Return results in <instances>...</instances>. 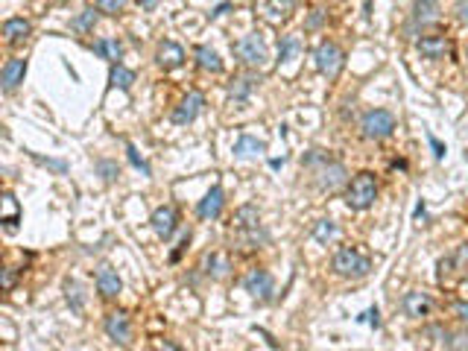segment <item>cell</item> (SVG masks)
<instances>
[{
    "mask_svg": "<svg viewBox=\"0 0 468 351\" xmlns=\"http://www.w3.org/2000/svg\"><path fill=\"white\" fill-rule=\"evenodd\" d=\"M229 240L232 249H237L240 255H252L269 243V234L261 226V214L255 205H240L234 211V217L229 222Z\"/></svg>",
    "mask_w": 468,
    "mask_h": 351,
    "instance_id": "obj_1",
    "label": "cell"
},
{
    "mask_svg": "<svg viewBox=\"0 0 468 351\" xmlns=\"http://www.w3.org/2000/svg\"><path fill=\"white\" fill-rule=\"evenodd\" d=\"M331 270L339 278H366L372 272V258L363 255V252L354 246H339L331 258Z\"/></svg>",
    "mask_w": 468,
    "mask_h": 351,
    "instance_id": "obj_2",
    "label": "cell"
},
{
    "mask_svg": "<svg viewBox=\"0 0 468 351\" xmlns=\"http://www.w3.org/2000/svg\"><path fill=\"white\" fill-rule=\"evenodd\" d=\"M375 199H378V179H375V173L360 170L346 185V205L351 211H369L375 205Z\"/></svg>",
    "mask_w": 468,
    "mask_h": 351,
    "instance_id": "obj_3",
    "label": "cell"
},
{
    "mask_svg": "<svg viewBox=\"0 0 468 351\" xmlns=\"http://www.w3.org/2000/svg\"><path fill=\"white\" fill-rule=\"evenodd\" d=\"M395 126H398V120L389 108H369L360 117V135L366 140H387L395 132Z\"/></svg>",
    "mask_w": 468,
    "mask_h": 351,
    "instance_id": "obj_4",
    "label": "cell"
},
{
    "mask_svg": "<svg viewBox=\"0 0 468 351\" xmlns=\"http://www.w3.org/2000/svg\"><path fill=\"white\" fill-rule=\"evenodd\" d=\"M314 62H316V70L325 74L328 79H337L339 70L346 65V50L337 44V41H319V47L314 50Z\"/></svg>",
    "mask_w": 468,
    "mask_h": 351,
    "instance_id": "obj_5",
    "label": "cell"
},
{
    "mask_svg": "<svg viewBox=\"0 0 468 351\" xmlns=\"http://www.w3.org/2000/svg\"><path fill=\"white\" fill-rule=\"evenodd\" d=\"M232 50L237 56V62L246 65V67H264L266 65V44H264V38L258 33H249L240 41H234Z\"/></svg>",
    "mask_w": 468,
    "mask_h": 351,
    "instance_id": "obj_6",
    "label": "cell"
},
{
    "mask_svg": "<svg viewBox=\"0 0 468 351\" xmlns=\"http://www.w3.org/2000/svg\"><path fill=\"white\" fill-rule=\"evenodd\" d=\"M314 181H316V188L322 193H334L337 188H343L346 181H348V170H346V164H339V161H328V164H322L319 170H314Z\"/></svg>",
    "mask_w": 468,
    "mask_h": 351,
    "instance_id": "obj_7",
    "label": "cell"
},
{
    "mask_svg": "<svg viewBox=\"0 0 468 351\" xmlns=\"http://www.w3.org/2000/svg\"><path fill=\"white\" fill-rule=\"evenodd\" d=\"M243 290L249 293L252 299L269 302V299H273V293H275V281L266 270H258V266H255V270H249L243 275Z\"/></svg>",
    "mask_w": 468,
    "mask_h": 351,
    "instance_id": "obj_8",
    "label": "cell"
},
{
    "mask_svg": "<svg viewBox=\"0 0 468 351\" xmlns=\"http://www.w3.org/2000/svg\"><path fill=\"white\" fill-rule=\"evenodd\" d=\"M150 226H152V231L159 234V240H170V237L176 234V229H179V214H176V208L173 205H159L152 211V217H150Z\"/></svg>",
    "mask_w": 468,
    "mask_h": 351,
    "instance_id": "obj_9",
    "label": "cell"
},
{
    "mask_svg": "<svg viewBox=\"0 0 468 351\" xmlns=\"http://www.w3.org/2000/svg\"><path fill=\"white\" fill-rule=\"evenodd\" d=\"M451 38L442 35V33H433V35H421L416 41V50L424 56V59H430V62H439V59H445V56H451Z\"/></svg>",
    "mask_w": 468,
    "mask_h": 351,
    "instance_id": "obj_10",
    "label": "cell"
},
{
    "mask_svg": "<svg viewBox=\"0 0 468 351\" xmlns=\"http://www.w3.org/2000/svg\"><path fill=\"white\" fill-rule=\"evenodd\" d=\"M94 284H97V293H100L103 299H118L120 296V290H123V281L118 275L115 266H97V272H94Z\"/></svg>",
    "mask_w": 468,
    "mask_h": 351,
    "instance_id": "obj_11",
    "label": "cell"
},
{
    "mask_svg": "<svg viewBox=\"0 0 468 351\" xmlns=\"http://www.w3.org/2000/svg\"><path fill=\"white\" fill-rule=\"evenodd\" d=\"M103 328L108 334V340H115L120 345H129L132 343V319H129V313H123V311L108 313L106 322H103Z\"/></svg>",
    "mask_w": 468,
    "mask_h": 351,
    "instance_id": "obj_12",
    "label": "cell"
},
{
    "mask_svg": "<svg viewBox=\"0 0 468 351\" xmlns=\"http://www.w3.org/2000/svg\"><path fill=\"white\" fill-rule=\"evenodd\" d=\"M202 106H205V97H202L200 91H191V94L173 108V115H170V117H173L176 126H188V123L196 120V115L202 111Z\"/></svg>",
    "mask_w": 468,
    "mask_h": 351,
    "instance_id": "obj_13",
    "label": "cell"
},
{
    "mask_svg": "<svg viewBox=\"0 0 468 351\" xmlns=\"http://www.w3.org/2000/svg\"><path fill=\"white\" fill-rule=\"evenodd\" d=\"M401 307H404V313L410 319H424V316H430V311H433V299L428 296V293H421V290H407L404 299H401Z\"/></svg>",
    "mask_w": 468,
    "mask_h": 351,
    "instance_id": "obj_14",
    "label": "cell"
},
{
    "mask_svg": "<svg viewBox=\"0 0 468 351\" xmlns=\"http://www.w3.org/2000/svg\"><path fill=\"white\" fill-rule=\"evenodd\" d=\"M26 76V59H21V56H12V59H6L3 70H0V85H3V94H12Z\"/></svg>",
    "mask_w": 468,
    "mask_h": 351,
    "instance_id": "obj_15",
    "label": "cell"
},
{
    "mask_svg": "<svg viewBox=\"0 0 468 351\" xmlns=\"http://www.w3.org/2000/svg\"><path fill=\"white\" fill-rule=\"evenodd\" d=\"M223 208H225V190L223 185H214L196 205V214H200V220H217L223 214Z\"/></svg>",
    "mask_w": 468,
    "mask_h": 351,
    "instance_id": "obj_16",
    "label": "cell"
},
{
    "mask_svg": "<svg viewBox=\"0 0 468 351\" xmlns=\"http://www.w3.org/2000/svg\"><path fill=\"white\" fill-rule=\"evenodd\" d=\"M155 62H159V67H164V70L181 67V65H184V50H181V44H176V41H161L159 53H155Z\"/></svg>",
    "mask_w": 468,
    "mask_h": 351,
    "instance_id": "obj_17",
    "label": "cell"
},
{
    "mask_svg": "<svg viewBox=\"0 0 468 351\" xmlns=\"http://www.w3.org/2000/svg\"><path fill=\"white\" fill-rule=\"evenodd\" d=\"M261 85V76L258 74H246V76H237V79H232V85H229V100H234V103H246L249 97H252V91Z\"/></svg>",
    "mask_w": 468,
    "mask_h": 351,
    "instance_id": "obj_18",
    "label": "cell"
},
{
    "mask_svg": "<svg viewBox=\"0 0 468 351\" xmlns=\"http://www.w3.org/2000/svg\"><path fill=\"white\" fill-rule=\"evenodd\" d=\"M229 270H232V261L225 258V255H220V252H208V255L202 258V272L208 278L220 281V278L229 275Z\"/></svg>",
    "mask_w": 468,
    "mask_h": 351,
    "instance_id": "obj_19",
    "label": "cell"
},
{
    "mask_svg": "<svg viewBox=\"0 0 468 351\" xmlns=\"http://www.w3.org/2000/svg\"><path fill=\"white\" fill-rule=\"evenodd\" d=\"M91 50L100 56V59H106V62H111V65H118L120 62V56H123V44H120V38H97L94 44H91Z\"/></svg>",
    "mask_w": 468,
    "mask_h": 351,
    "instance_id": "obj_20",
    "label": "cell"
},
{
    "mask_svg": "<svg viewBox=\"0 0 468 351\" xmlns=\"http://www.w3.org/2000/svg\"><path fill=\"white\" fill-rule=\"evenodd\" d=\"M465 263H468V243H462L457 252H453V255H448V258L439 261V278H448V275H453V272L465 270Z\"/></svg>",
    "mask_w": 468,
    "mask_h": 351,
    "instance_id": "obj_21",
    "label": "cell"
},
{
    "mask_svg": "<svg viewBox=\"0 0 468 351\" xmlns=\"http://www.w3.org/2000/svg\"><path fill=\"white\" fill-rule=\"evenodd\" d=\"M30 33H33V24L26 18H9L3 24V35H6L9 44H21V41L30 38Z\"/></svg>",
    "mask_w": 468,
    "mask_h": 351,
    "instance_id": "obj_22",
    "label": "cell"
},
{
    "mask_svg": "<svg viewBox=\"0 0 468 351\" xmlns=\"http://www.w3.org/2000/svg\"><path fill=\"white\" fill-rule=\"evenodd\" d=\"M266 149V144L261 138H255V135H240L237 140H234V156L237 158H252V156H261V152Z\"/></svg>",
    "mask_w": 468,
    "mask_h": 351,
    "instance_id": "obj_23",
    "label": "cell"
},
{
    "mask_svg": "<svg viewBox=\"0 0 468 351\" xmlns=\"http://www.w3.org/2000/svg\"><path fill=\"white\" fill-rule=\"evenodd\" d=\"M439 21V6L433 3V0H416L413 6V24L419 26H430Z\"/></svg>",
    "mask_w": 468,
    "mask_h": 351,
    "instance_id": "obj_24",
    "label": "cell"
},
{
    "mask_svg": "<svg viewBox=\"0 0 468 351\" xmlns=\"http://www.w3.org/2000/svg\"><path fill=\"white\" fill-rule=\"evenodd\" d=\"M193 56H196V65H200L202 70H208V74H223V59L217 56V50L200 44L193 50Z\"/></svg>",
    "mask_w": 468,
    "mask_h": 351,
    "instance_id": "obj_25",
    "label": "cell"
},
{
    "mask_svg": "<svg viewBox=\"0 0 468 351\" xmlns=\"http://www.w3.org/2000/svg\"><path fill=\"white\" fill-rule=\"evenodd\" d=\"M135 82V70H129L126 65H111L108 70V88H120V91H129Z\"/></svg>",
    "mask_w": 468,
    "mask_h": 351,
    "instance_id": "obj_26",
    "label": "cell"
},
{
    "mask_svg": "<svg viewBox=\"0 0 468 351\" xmlns=\"http://www.w3.org/2000/svg\"><path fill=\"white\" fill-rule=\"evenodd\" d=\"M299 50H302L299 35H281V44H278V62H290Z\"/></svg>",
    "mask_w": 468,
    "mask_h": 351,
    "instance_id": "obj_27",
    "label": "cell"
},
{
    "mask_svg": "<svg viewBox=\"0 0 468 351\" xmlns=\"http://www.w3.org/2000/svg\"><path fill=\"white\" fill-rule=\"evenodd\" d=\"M334 237H337V222L334 220H316L314 222V240L328 243V240H334Z\"/></svg>",
    "mask_w": 468,
    "mask_h": 351,
    "instance_id": "obj_28",
    "label": "cell"
},
{
    "mask_svg": "<svg viewBox=\"0 0 468 351\" xmlns=\"http://www.w3.org/2000/svg\"><path fill=\"white\" fill-rule=\"evenodd\" d=\"M94 24H97V12H94V9H82L79 15L70 21V30H76V33H91V30H94Z\"/></svg>",
    "mask_w": 468,
    "mask_h": 351,
    "instance_id": "obj_29",
    "label": "cell"
},
{
    "mask_svg": "<svg viewBox=\"0 0 468 351\" xmlns=\"http://www.w3.org/2000/svg\"><path fill=\"white\" fill-rule=\"evenodd\" d=\"M126 158H129V164L135 167V170H140L144 176H152V167H150V161H147L144 156H140L135 144H126Z\"/></svg>",
    "mask_w": 468,
    "mask_h": 351,
    "instance_id": "obj_30",
    "label": "cell"
},
{
    "mask_svg": "<svg viewBox=\"0 0 468 351\" xmlns=\"http://www.w3.org/2000/svg\"><path fill=\"white\" fill-rule=\"evenodd\" d=\"M328 161H331V156L325 149H310V152H305L302 167H305V170H319V167L328 164Z\"/></svg>",
    "mask_w": 468,
    "mask_h": 351,
    "instance_id": "obj_31",
    "label": "cell"
},
{
    "mask_svg": "<svg viewBox=\"0 0 468 351\" xmlns=\"http://www.w3.org/2000/svg\"><path fill=\"white\" fill-rule=\"evenodd\" d=\"M445 345L451 351H468V328L460 331V334H448L445 331Z\"/></svg>",
    "mask_w": 468,
    "mask_h": 351,
    "instance_id": "obj_32",
    "label": "cell"
},
{
    "mask_svg": "<svg viewBox=\"0 0 468 351\" xmlns=\"http://www.w3.org/2000/svg\"><path fill=\"white\" fill-rule=\"evenodd\" d=\"M97 173L103 176V181H115L120 176V167H118V161L103 158V161H97Z\"/></svg>",
    "mask_w": 468,
    "mask_h": 351,
    "instance_id": "obj_33",
    "label": "cell"
},
{
    "mask_svg": "<svg viewBox=\"0 0 468 351\" xmlns=\"http://www.w3.org/2000/svg\"><path fill=\"white\" fill-rule=\"evenodd\" d=\"M65 290H67V302H70V307H74V311L79 313V311H82V290H79V284H76V281H67Z\"/></svg>",
    "mask_w": 468,
    "mask_h": 351,
    "instance_id": "obj_34",
    "label": "cell"
},
{
    "mask_svg": "<svg viewBox=\"0 0 468 351\" xmlns=\"http://www.w3.org/2000/svg\"><path fill=\"white\" fill-rule=\"evenodd\" d=\"M126 6V0H97V9L106 12V15H120Z\"/></svg>",
    "mask_w": 468,
    "mask_h": 351,
    "instance_id": "obj_35",
    "label": "cell"
},
{
    "mask_svg": "<svg viewBox=\"0 0 468 351\" xmlns=\"http://www.w3.org/2000/svg\"><path fill=\"white\" fill-rule=\"evenodd\" d=\"M33 158L38 164L50 167V170H56V173H67V161H62V158H45V156H38V152H33Z\"/></svg>",
    "mask_w": 468,
    "mask_h": 351,
    "instance_id": "obj_36",
    "label": "cell"
},
{
    "mask_svg": "<svg viewBox=\"0 0 468 351\" xmlns=\"http://www.w3.org/2000/svg\"><path fill=\"white\" fill-rule=\"evenodd\" d=\"M325 18H328V12H325V9H314L307 15V21H305V30H319V26L325 24Z\"/></svg>",
    "mask_w": 468,
    "mask_h": 351,
    "instance_id": "obj_37",
    "label": "cell"
},
{
    "mask_svg": "<svg viewBox=\"0 0 468 351\" xmlns=\"http://www.w3.org/2000/svg\"><path fill=\"white\" fill-rule=\"evenodd\" d=\"M428 144H430V149H433V158L442 161V158H445V144H442V140H439L433 132H428Z\"/></svg>",
    "mask_w": 468,
    "mask_h": 351,
    "instance_id": "obj_38",
    "label": "cell"
},
{
    "mask_svg": "<svg viewBox=\"0 0 468 351\" xmlns=\"http://www.w3.org/2000/svg\"><path fill=\"white\" fill-rule=\"evenodd\" d=\"M360 322H369L372 328H380V311H378V304H375V307H369V311L360 316Z\"/></svg>",
    "mask_w": 468,
    "mask_h": 351,
    "instance_id": "obj_39",
    "label": "cell"
},
{
    "mask_svg": "<svg viewBox=\"0 0 468 351\" xmlns=\"http://www.w3.org/2000/svg\"><path fill=\"white\" fill-rule=\"evenodd\" d=\"M451 311H453V316H457V319L462 322V325L468 328V302H453Z\"/></svg>",
    "mask_w": 468,
    "mask_h": 351,
    "instance_id": "obj_40",
    "label": "cell"
},
{
    "mask_svg": "<svg viewBox=\"0 0 468 351\" xmlns=\"http://www.w3.org/2000/svg\"><path fill=\"white\" fill-rule=\"evenodd\" d=\"M188 243H191V231H184V234H181V243H179V249L173 252V255H170V261H173V263H176V261L181 258V252H184V249H188Z\"/></svg>",
    "mask_w": 468,
    "mask_h": 351,
    "instance_id": "obj_41",
    "label": "cell"
},
{
    "mask_svg": "<svg viewBox=\"0 0 468 351\" xmlns=\"http://www.w3.org/2000/svg\"><path fill=\"white\" fill-rule=\"evenodd\" d=\"M12 287H15V270L6 266V270H3V290H12Z\"/></svg>",
    "mask_w": 468,
    "mask_h": 351,
    "instance_id": "obj_42",
    "label": "cell"
},
{
    "mask_svg": "<svg viewBox=\"0 0 468 351\" xmlns=\"http://www.w3.org/2000/svg\"><path fill=\"white\" fill-rule=\"evenodd\" d=\"M457 18H460V24L468 26V0H460L457 3Z\"/></svg>",
    "mask_w": 468,
    "mask_h": 351,
    "instance_id": "obj_43",
    "label": "cell"
},
{
    "mask_svg": "<svg viewBox=\"0 0 468 351\" xmlns=\"http://www.w3.org/2000/svg\"><path fill=\"white\" fill-rule=\"evenodd\" d=\"M232 9V3H220V6H214L211 9V18H220V15H225V12Z\"/></svg>",
    "mask_w": 468,
    "mask_h": 351,
    "instance_id": "obj_44",
    "label": "cell"
},
{
    "mask_svg": "<svg viewBox=\"0 0 468 351\" xmlns=\"http://www.w3.org/2000/svg\"><path fill=\"white\" fill-rule=\"evenodd\" d=\"M159 3H161V0H138V6L144 9V12H152V9L159 6Z\"/></svg>",
    "mask_w": 468,
    "mask_h": 351,
    "instance_id": "obj_45",
    "label": "cell"
},
{
    "mask_svg": "<svg viewBox=\"0 0 468 351\" xmlns=\"http://www.w3.org/2000/svg\"><path fill=\"white\" fill-rule=\"evenodd\" d=\"M164 351H181V345L173 343V340H164Z\"/></svg>",
    "mask_w": 468,
    "mask_h": 351,
    "instance_id": "obj_46",
    "label": "cell"
},
{
    "mask_svg": "<svg viewBox=\"0 0 468 351\" xmlns=\"http://www.w3.org/2000/svg\"><path fill=\"white\" fill-rule=\"evenodd\" d=\"M424 211H428V208H424V202H419L416 205V217H424Z\"/></svg>",
    "mask_w": 468,
    "mask_h": 351,
    "instance_id": "obj_47",
    "label": "cell"
}]
</instances>
